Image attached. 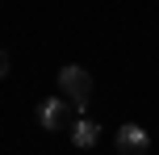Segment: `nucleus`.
<instances>
[{
	"label": "nucleus",
	"instance_id": "obj_4",
	"mask_svg": "<svg viewBox=\"0 0 159 155\" xmlns=\"http://www.w3.org/2000/svg\"><path fill=\"white\" fill-rule=\"evenodd\" d=\"M96 139H101V126H96V122H88V117H75V122H71V143L80 151L96 147Z\"/></svg>",
	"mask_w": 159,
	"mask_h": 155
},
{
	"label": "nucleus",
	"instance_id": "obj_3",
	"mask_svg": "<svg viewBox=\"0 0 159 155\" xmlns=\"http://www.w3.org/2000/svg\"><path fill=\"white\" fill-rule=\"evenodd\" d=\"M117 151H121V155H147V151H151V134H147V126L121 122V130H117Z\"/></svg>",
	"mask_w": 159,
	"mask_h": 155
},
{
	"label": "nucleus",
	"instance_id": "obj_1",
	"mask_svg": "<svg viewBox=\"0 0 159 155\" xmlns=\"http://www.w3.org/2000/svg\"><path fill=\"white\" fill-rule=\"evenodd\" d=\"M59 92L71 101L75 113H80V109L88 105V97H92V71H88V67H80V63L59 67Z\"/></svg>",
	"mask_w": 159,
	"mask_h": 155
},
{
	"label": "nucleus",
	"instance_id": "obj_5",
	"mask_svg": "<svg viewBox=\"0 0 159 155\" xmlns=\"http://www.w3.org/2000/svg\"><path fill=\"white\" fill-rule=\"evenodd\" d=\"M8 75V50H0V80Z\"/></svg>",
	"mask_w": 159,
	"mask_h": 155
},
{
	"label": "nucleus",
	"instance_id": "obj_2",
	"mask_svg": "<svg viewBox=\"0 0 159 155\" xmlns=\"http://www.w3.org/2000/svg\"><path fill=\"white\" fill-rule=\"evenodd\" d=\"M71 113H75V105L71 101H59V97H46V101H38V126L42 130H50V134H59V130H71Z\"/></svg>",
	"mask_w": 159,
	"mask_h": 155
}]
</instances>
